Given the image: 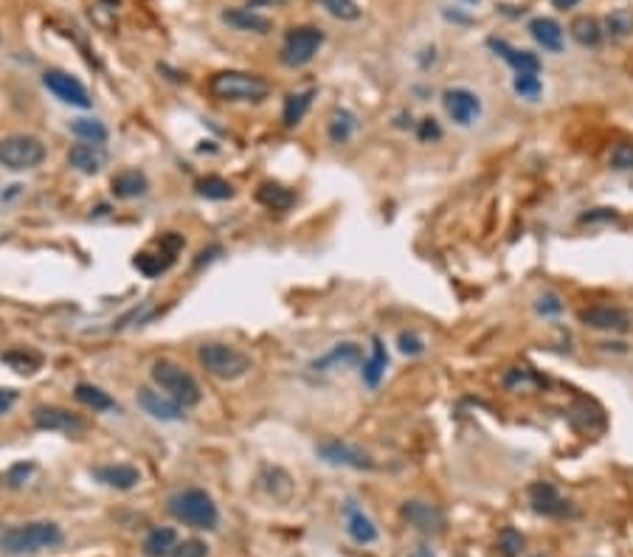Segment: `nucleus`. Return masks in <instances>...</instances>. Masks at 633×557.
Returning <instances> with one entry per match:
<instances>
[{
  "label": "nucleus",
  "instance_id": "nucleus-1",
  "mask_svg": "<svg viewBox=\"0 0 633 557\" xmlns=\"http://www.w3.org/2000/svg\"><path fill=\"white\" fill-rule=\"evenodd\" d=\"M62 541H66V535L51 521H31V524L0 529V552H6V554L46 552V549H57Z\"/></svg>",
  "mask_w": 633,
  "mask_h": 557
},
{
  "label": "nucleus",
  "instance_id": "nucleus-2",
  "mask_svg": "<svg viewBox=\"0 0 633 557\" xmlns=\"http://www.w3.org/2000/svg\"><path fill=\"white\" fill-rule=\"evenodd\" d=\"M166 509L175 521L192 526V529H217V524H220V512H217L215 499L200 487H186V490L172 492L166 501Z\"/></svg>",
  "mask_w": 633,
  "mask_h": 557
},
{
  "label": "nucleus",
  "instance_id": "nucleus-3",
  "mask_svg": "<svg viewBox=\"0 0 633 557\" xmlns=\"http://www.w3.org/2000/svg\"><path fill=\"white\" fill-rule=\"evenodd\" d=\"M208 93L220 102H262L270 93V84L259 74L220 71L208 79Z\"/></svg>",
  "mask_w": 633,
  "mask_h": 557
},
{
  "label": "nucleus",
  "instance_id": "nucleus-4",
  "mask_svg": "<svg viewBox=\"0 0 633 557\" xmlns=\"http://www.w3.org/2000/svg\"><path fill=\"white\" fill-rule=\"evenodd\" d=\"M153 380L161 385V389L178 400L183 409H192V405H198L203 400V392H200V383L189 375L183 367H178L175 360H155L153 363Z\"/></svg>",
  "mask_w": 633,
  "mask_h": 557
},
{
  "label": "nucleus",
  "instance_id": "nucleus-5",
  "mask_svg": "<svg viewBox=\"0 0 633 557\" xmlns=\"http://www.w3.org/2000/svg\"><path fill=\"white\" fill-rule=\"evenodd\" d=\"M200 367L217 380H240L251 372V358L228 344H203L198 349Z\"/></svg>",
  "mask_w": 633,
  "mask_h": 557
},
{
  "label": "nucleus",
  "instance_id": "nucleus-6",
  "mask_svg": "<svg viewBox=\"0 0 633 557\" xmlns=\"http://www.w3.org/2000/svg\"><path fill=\"white\" fill-rule=\"evenodd\" d=\"M46 161V144L34 136L17 133L0 138V166L9 172H29Z\"/></svg>",
  "mask_w": 633,
  "mask_h": 557
},
{
  "label": "nucleus",
  "instance_id": "nucleus-7",
  "mask_svg": "<svg viewBox=\"0 0 633 557\" xmlns=\"http://www.w3.org/2000/svg\"><path fill=\"white\" fill-rule=\"evenodd\" d=\"M324 46V31L315 26H299L290 29L282 46V66L287 68H302L307 62H312V57L319 54V49Z\"/></svg>",
  "mask_w": 633,
  "mask_h": 557
},
{
  "label": "nucleus",
  "instance_id": "nucleus-8",
  "mask_svg": "<svg viewBox=\"0 0 633 557\" xmlns=\"http://www.w3.org/2000/svg\"><path fill=\"white\" fill-rule=\"evenodd\" d=\"M31 422L40 431H54V434H68V437H79L84 434V420L68 409H59V405H37L31 411Z\"/></svg>",
  "mask_w": 633,
  "mask_h": 557
},
{
  "label": "nucleus",
  "instance_id": "nucleus-9",
  "mask_svg": "<svg viewBox=\"0 0 633 557\" xmlns=\"http://www.w3.org/2000/svg\"><path fill=\"white\" fill-rule=\"evenodd\" d=\"M42 84L59 99V102H66V104H74V107H82V111H88V107L93 104L88 88L68 71H59V68H48L46 74H42Z\"/></svg>",
  "mask_w": 633,
  "mask_h": 557
},
{
  "label": "nucleus",
  "instance_id": "nucleus-10",
  "mask_svg": "<svg viewBox=\"0 0 633 557\" xmlns=\"http://www.w3.org/2000/svg\"><path fill=\"white\" fill-rule=\"evenodd\" d=\"M158 253H150V251H144V253H138L136 260H133V265L144 273V276H150V278H155V276H161V273H166L169 268L175 265V253L183 248V237L180 234H163V237L158 240Z\"/></svg>",
  "mask_w": 633,
  "mask_h": 557
},
{
  "label": "nucleus",
  "instance_id": "nucleus-11",
  "mask_svg": "<svg viewBox=\"0 0 633 557\" xmlns=\"http://www.w3.org/2000/svg\"><path fill=\"white\" fill-rule=\"evenodd\" d=\"M315 454H319L330 464H344V467H355V470H372L374 467L369 454H364L361 447H355L349 442H341V439H324V442H319V445H315Z\"/></svg>",
  "mask_w": 633,
  "mask_h": 557
},
{
  "label": "nucleus",
  "instance_id": "nucleus-12",
  "mask_svg": "<svg viewBox=\"0 0 633 557\" xmlns=\"http://www.w3.org/2000/svg\"><path fill=\"white\" fill-rule=\"evenodd\" d=\"M442 104H445V113L456 124H462V127H470L481 116V102L468 88H451V91H445V93H442Z\"/></svg>",
  "mask_w": 633,
  "mask_h": 557
},
{
  "label": "nucleus",
  "instance_id": "nucleus-13",
  "mask_svg": "<svg viewBox=\"0 0 633 557\" xmlns=\"http://www.w3.org/2000/svg\"><path fill=\"white\" fill-rule=\"evenodd\" d=\"M357 363H364V349L357 347L355 340H344V344H335L321 358H315L310 363V369L324 375V372H338V369H352Z\"/></svg>",
  "mask_w": 633,
  "mask_h": 557
},
{
  "label": "nucleus",
  "instance_id": "nucleus-14",
  "mask_svg": "<svg viewBox=\"0 0 633 557\" xmlns=\"http://www.w3.org/2000/svg\"><path fill=\"white\" fill-rule=\"evenodd\" d=\"M580 321L591 330H605V332H628L630 330V315L622 307H585L580 310Z\"/></svg>",
  "mask_w": 633,
  "mask_h": 557
},
{
  "label": "nucleus",
  "instance_id": "nucleus-15",
  "mask_svg": "<svg viewBox=\"0 0 633 557\" xmlns=\"http://www.w3.org/2000/svg\"><path fill=\"white\" fill-rule=\"evenodd\" d=\"M530 504L538 516H549V518H563L572 512V507H568V501L558 492V487L549 482H538L530 487Z\"/></svg>",
  "mask_w": 633,
  "mask_h": 557
},
{
  "label": "nucleus",
  "instance_id": "nucleus-16",
  "mask_svg": "<svg viewBox=\"0 0 633 557\" xmlns=\"http://www.w3.org/2000/svg\"><path fill=\"white\" fill-rule=\"evenodd\" d=\"M108 161H110V155H108V149H104V144L82 141V144H74L68 149V166H74L76 172H82V175L101 172V169L108 166Z\"/></svg>",
  "mask_w": 633,
  "mask_h": 557
},
{
  "label": "nucleus",
  "instance_id": "nucleus-17",
  "mask_svg": "<svg viewBox=\"0 0 633 557\" xmlns=\"http://www.w3.org/2000/svg\"><path fill=\"white\" fill-rule=\"evenodd\" d=\"M138 405L150 417L163 420V422H178V420H183V411H186L178 400H172L169 394H161L155 389H146V385L138 389Z\"/></svg>",
  "mask_w": 633,
  "mask_h": 557
},
{
  "label": "nucleus",
  "instance_id": "nucleus-18",
  "mask_svg": "<svg viewBox=\"0 0 633 557\" xmlns=\"http://www.w3.org/2000/svg\"><path fill=\"white\" fill-rule=\"evenodd\" d=\"M403 518L422 535H439L442 526H445V516L439 512V507L428 501H417V499L403 504Z\"/></svg>",
  "mask_w": 633,
  "mask_h": 557
},
{
  "label": "nucleus",
  "instance_id": "nucleus-19",
  "mask_svg": "<svg viewBox=\"0 0 633 557\" xmlns=\"http://www.w3.org/2000/svg\"><path fill=\"white\" fill-rule=\"evenodd\" d=\"M488 46L506 62V66H513L515 74H541V59L538 54L532 51H521L515 46H510L506 40H498V37H490Z\"/></svg>",
  "mask_w": 633,
  "mask_h": 557
},
{
  "label": "nucleus",
  "instance_id": "nucleus-20",
  "mask_svg": "<svg viewBox=\"0 0 633 557\" xmlns=\"http://www.w3.org/2000/svg\"><path fill=\"white\" fill-rule=\"evenodd\" d=\"M344 524H347L349 538H352L355 544H361V546H369V544H374V541L380 538V532H377L374 521H372L355 501H347V504H344Z\"/></svg>",
  "mask_w": 633,
  "mask_h": 557
},
{
  "label": "nucleus",
  "instance_id": "nucleus-21",
  "mask_svg": "<svg viewBox=\"0 0 633 557\" xmlns=\"http://www.w3.org/2000/svg\"><path fill=\"white\" fill-rule=\"evenodd\" d=\"M91 476L113 490H133L141 482L138 467H133V464H101V467L91 470Z\"/></svg>",
  "mask_w": 633,
  "mask_h": 557
},
{
  "label": "nucleus",
  "instance_id": "nucleus-22",
  "mask_svg": "<svg viewBox=\"0 0 633 557\" xmlns=\"http://www.w3.org/2000/svg\"><path fill=\"white\" fill-rule=\"evenodd\" d=\"M146 189H150V181H146V175L138 172V169H124V172L113 175L110 181V191L119 200H136L146 195Z\"/></svg>",
  "mask_w": 633,
  "mask_h": 557
},
{
  "label": "nucleus",
  "instance_id": "nucleus-23",
  "mask_svg": "<svg viewBox=\"0 0 633 557\" xmlns=\"http://www.w3.org/2000/svg\"><path fill=\"white\" fill-rule=\"evenodd\" d=\"M530 34L535 37V42L543 49V51H563V29L558 20L552 17H535L530 20Z\"/></svg>",
  "mask_w": 633,
  "mask_h": 557
},
{
  "label": "nucleus",
  "instance_id": "nucleus-24",
  "mask_svg": "<svg viewBox=\"0 0 633 557\" xmlns=\"http://www.w3.org/2000/svg\"><path fill=\"white\" fill-rule=\"evenodd\" d=\"M223 23L234 26L240 31H253V34H268L273 29V20L265 14H257L251 9H225L223 12Z\"/></svg>",
  "mask_w": 633,
  "mask_h": 557
},
{
  "label": "nucleus",
  "instance_id": "nucleus-25",
  "mask_svg": "<svg viewBox=\"0 0 633 557\" xmlns=\"http://www.w3.org/2000/svg\"><path fill=\"white\" fill-rule=\"evenodd\" d=\"M357 130V116L347 107H335L330 113V121H327V136L332 144H347Z\"/></svg>",
  "mask_w": 633,
  "mask_h": 557
},
{
  "label": "nucleus",
  "instance_id": "nucleus-26",
  "mask_svg": "<svg viewBox=\"0 0 633 557\" xmlns=\"http://www.w3.org/2000/svg\"><path fill=\"white\" fill-rule=\"evenodd\" d=\"M386 367H389L386 347H383V340L374 335L372 338V355H369V360H364V383L369 385V389H377L380 380H383V375H386Z\"/></svg>",
  "mask_w": 633,
  "mask_h": 557
},
{
  "label": "nucleus",
  "instance_id": "nucleus-27",
  "mask_svg": "<svg viewBox=\"0 0 633 557\" xmlns=\"http://www.w3.org/2000/svg\"><path fill=\"white\" fill-rule=\"evenodd\" d=\"M178 546V532L172 526H158L144 538V554L146 557H169Z\"/></svg>",
  "mask_w": 633,
  "mask_h": 557
},
{
  "label": "nucleus",
  "instance_id": "nucleus-28",
  "mask_svg": "<svg viewBox=\"0 0 633 557\" xmlns=\"http://www.w3.org/2000/svg\"><path fill=\"white\" fill-rule=\"evenodd\" d=\"M257 200H259L265 208H270V211H287V208L295 203V195H293L290 189H285L282 183L265 181V183L257 189Z\"/></svg>",
  "mask_w": 633,
  "mask_h": 557
},
{
  "label": "nucleus",
  "instance_id": "nucleus-29",
  "mask_svg": "<svg viewBox=\"0 0 633 557\" xmlns=\"http://www.w3.org/2000/svg\"><path fill=\"white\" fill-rule=\"evenodd\" d=\"M74 397H76L82 405L93 409V411H116V409H119V402H116L108 392H101L99 385H91V383H79L76 389H74Z\"/></svg>",
  "mask_w": 633,
  "mask_h": 557
},
{
  "label": "nucleus",
  "instance_id": "nucleus-30",
  "mask_svg": "<svg viewBox=\"0 0 633 557\" xmlns=\"http://www.w3.org/2000/svg\"><path fill=\"white\" fill-rule=\"evenodd\" d=\"M312 99H315V88H307V91H299V93H290V96L285 99V111H282L285 127L302 124V119L307 116Z\"/></svg>",
  "mask_w": 633,
  "mask_h": 557
},
{
  "label": "nucleus",
  "instance_id": "nucleus-31",
  "mask_svg": "<svg viewBox=\"0 0 633 557\" xmlns=\"http://www.w3.org/2000/svg\"><path fill=\"white\" fill-rule=\"evenodd\" d=\"M602 34L614 42L625 40L633 34V9H614L602 17Z\"/></svg>",
  "mask_w": 633,
  "mask_h": 557
},
{
  "label": "nucleus",
  "instance_id": "nucleus-32",
  "mask_svg": "<svg viewBox=\"0 0 633 557\" xmlns=\"http://www.w3.org/2000/svg\"><path fill=\"white\" fill-rule=\"evenodd\" d=\"M568 31H572V37L580 42V46L585 49H594L602 42V26L597 23L594 17H588V14H580L572 20V26H568Z\"/></svg>",
  "mask_w": 633,
  "mask_h": 557
},
{
  "label": "nucleus",
  "instance_id": "nucleus-33",
  "mask_svg": "<svg viewBox=\"0 0 633 557\" xmlns=\"http://www.w3.org/2000/svg\"><path fill=\"white\" fill-rule=\"evenodd\" d=\"M71 133L79 138V141H88V144H104L108 141V127H104L99 119H91V116H79L71 121Z\"/></svg>",
  "mask_w": 633,
  "mask_h": 557
},
{
  "label": "nucleus",
  "instance_id": "nucleus-34",
  "mask_svg": "<svg viewBox=\"0 0 633 557\" xmlns=\"http://www.w3.org/2000/svg\"><path fill=\"white\" fill-rule=\"evenodd\" d=\"M198 195L206 198V200H231L234 198V186H231L225 178L208 175V178L198 181Z\"/></svg>",
  "mask_w": 633,
  "mask_h": 557
},
{
  "label": "nucleus",
  "instance_id": "nucleus-35",
  "mask_svg": "<svg viewBox=\"0 0 633 557\" xmlns=\"http://www.w3.org/2000/svg\"><path fill=\"white\" fill-rule=\"evenodd\" d=\"M4 363H9V367L14 369V372H23V375H31V372H37L40 369V363H42V358L37 355V352H26V349H14V352H6L4 358H0Z\"/></svg>",
  "mask_w": 633,
  "mask_h": 557
},
{
  "label": "nucleus",
  "instance_id": "nucleus-36",
  "mask_svg": "<svg viewBox=\"0 0 633 557\" xmlns=\"http://www.w3.org/2000/svg\"><path fill=\"white\" fill-rule=\"evenodd\" d=\"M327 14L338 17V20H357L361 17V6L355 0H315Z\"/></svg>",
  "mask_w": 633,
  "mask_h": 557
},
{
  "label": "nucleus",
  "instance_id": "nucleus-37",
  "mask_svg": "<svg viewBox=\"0 0 633 557\" xmlns=\"http://www.w3.org/2000/svg\"><path fill=\"white\" fill-rule=\"evenodd\" d=\"M155 315V305L153 302H141L133 310H127L119 321H116V330H127V327H136V324H146Z\"/></svg>",
  "mask_w": 633,
  "mask_h": 557
},
{
  "label": "nucleus",
  "instance_id": "nucleus-38",
  "mask_svg": "<svg viewBox=\"0 0 633 557\" xmlns=\"http://www.w3.org/2000/svg\"><path fill=\"white\" fill-rule=\"evenodd\" d=\"M498 552L504 557H518L523 552V535L518 529H513V526L501 529V535H498Z\"/></svg>",
  "mask_w": 633,
  "mask_h": 557
},
{
  "label": "nucleus",
  "instance_id": "nucleus-39",
  "mask_svg": "<svg viewBox=\"0 0 633 557\" xmlns=\"http://www.w3.org/2000/svg\"><path fill=\"white\" fill-rule=\"evenodd\" d=\"M513 88L521 99H538L541 96V79L538 74H515V82H513Z\"/></svg>",
  "mask_w": 633,
  "mask_h": 557
},
{
  "label": "nucleus",
  "instance_id": "nucleus-40",
  "mask_svg": "<svg viewBox=\"0 0 633 557\" xmlns=\"http://www.w3.org/2000/svg\"><path fill=\"white\" fill-rule=\"evenodd\" d=\"M611 166L620 169V172H625V169H633V144H617L614 149H611Z\"/></svg>",
  "mask_w": 633,
  "mask_h": 557
},
{
  "label": "nucleus",
  "instance_id": "nucleus-41",
  "mask_svg": "<svg viewBox=\"0 0 633 557\" xmlns=\"http://www.w3.org/2000/svg\"><path fill=\"white\" fill-rule=\"evenodd\" d=\"M397 347H400V352L403 355H422L426 352V344H422V338L417 335V332H400V338H397Z\"/></svg>",
  "mask_w": 633,
  "mask_h": 557
},
{
  "label": "nucleus",
  "instance_id": "nucleus-42",
  "mask_svg": "<svg viewBox=\"0 0 633 557\" xmlns=\"http://www.w3.org/2000/svg\"><path fill=\"white\" fill-rule=\"evenodd\" d=\"M206 554H208V546H206L203 541L192 538V541L178 544V546H175V552L169 554V557H206Z\"/></svg>",
  "mask_w": 633,
  "mask_h": 557
},
{
  "label": "nucleus",
  "instance_id": "nucleus-43",
  "mask_svg": "<svg viewBox=\"0 0 633 557\" xmlns=\"http://www.w3.org/2000/svg\"><path fill=\"white\" fill-rule=\"evenodd\" d=\"M417 136H419V141H436V138H442V130H439L436 119H422Z\"/></svg>",
  "mask_w": 633,
  "mask_h": 557
},
{
  "label": "nucleus",
  "instance_id": "nucleus-44",
  "mask_svg": "<svg viewBox=\"0 0 633 557\" xmlns=\"http://www.w3.org/2000/svg\"><path fill=\"white\" fill-rule=\"evenodd\" d=\"M560 310H563V305H560V298H558L555 293H543V296L538 298V313L555 315V313H560Z\"/></svg>",
  "mask_w": 633,
  "mask_h": 557
},
{
  "label": "nucleus",
  "instance_id": "nucleus-45",
  "mask_svg": "<svg viewBox=\"0 0 633 557\" xmlns=\"http://www.w3.org/2000/svg\"><path fill=\"white\" fill-rule=\"evenodd\" d=\"M31 470H34V464H14L9 473H6V484H9V487H20V484L29 479Z\"/></svg>",
  "mask_w": 633,
  "mask_h": 557
},
{
  "label": "nucleus",
  "instance_id": "nucleus-46",
  "mask_svg": "<svg viewBox=\"0 0 633 557\" xmlns=\"http://www.w3.org/2000/svg\"><path fill=\"white\" fill-rule=\"evenodd\" d=\"M617 217V211L614 208H594V211H588L583 214V223H597V220H614Z\"/></svg>",
  "mask_w": 633,
  "mask_h": 557
},
{
  "label": "nucleus",
  "instance_id": "nucleus-47",
  "mask_svg": "<svg viewBox=\"0 0 633 557\" xmlns=\"http://www.w3.org/2000/svg\"><path fill=\"white\" fill-rule=\"evenodd\" d=\"M14 402H17V392L14 389H0V417L9 414Z\"/></svg>",
  "mask_w": 633,
  "mask_h": 557
},
{
  "label": "nucleus",
  "instance_id": "nucleus-48",
  "mask_svg": "<svg viewBox=\"0 0 633 557\" xmlns=\"http://www.w3.org/2000/svg\"><path fill=\"white\" fill-rule=\"evenodd\" d=\"M220 253H223V248H220V245H211L208 251H200V253H198V260H195V268H203L206 262L217 260Z\"/></svg>",
  "mask_w": 633,
  "mask_h": 557
},
{
  "label": "nucleus",
  "instance_id": "nucleus-49",
  "mask_svg": "<svg viewBox=\"0 0 633 557\" xmlns=\"http://www.w3.org/2000/svg\"><path fill=\"white\" fill-rule=\"evenodd\" d=\"M409 557H434V552H431V546L419 544V546H414V549H411V554H409Z\"/></svg>",
  "mask_w": 633,
  "mask_h": 557
},
{
  "label": "nucleus",
  "instance_id": "nucleus-50",
  "mask_svg": "<svg viewBox=\"0 0 633 557\" xmlns=\"http://www.w3.org/2000/svg\"><path fill=\"white\" fill-rule=\"evenodd\" d=\"M577 4H580V0H552L555 9H575Z\"/></svg>",
  "mask_w": 633,
  "mask_h": 557
},
{
  "label": "nucleus",
  "instance_id": "nucleus-51",
  "mask_svg": "<svg viewBox=\"0 0 633 557\" xmlns=\"http://www.w3.org/2000/svg\"><path fill=\"white\" fill-rule=\"evenodd\" d=\"M253 4H282V0H251V6Z\"/></svg>",
  "mask_w": 633,
  "mask_h": 557
}]
</instances>
